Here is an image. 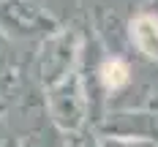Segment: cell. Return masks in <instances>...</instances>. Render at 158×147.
I'll return each mask as SVG.
<instances>
[{
    "instance_id": "3957f363",
    "label": "cell",
    "mask_w": 158,
    "mask_h": 147,
    "mask_svg": "<svg viewBox=\"0 0 158 147\" xmlns=\"http://www.w3.org/2000/svg\"><path fill=\"white\" fill-rule=\"evenodd\" d=\"M57 25L41 0H0V30L11 41L44 38Z\"/></svg>"
},
{
    "instance_id": "52a82bcc",
    "label": "cell",
    "mask_w": 158,
    "mask_h": 147,
    "mask_svg": "<svg viewBox=\"0 0 158 147\" xmlns=\"http://www.w3.org/2000/svg\"><path fill=\"white\" fill-rule=\"evenodd\" d=\"M126 44L142 60L158 65V16L150 11H134L126 22Z\"/></svg>"
},
{
    "instance_id": "ba28073f",
    "label": "cell",
    "mask_w": 158,
    "mask_h": 147,
    "mask_svg": "<svg viewBox=\"0 0 158 147\" xmlns=\"http://www.w3.org/2000/svg\"><path fill=\"white\" fill-rule=\"evenodd\" d=\"M98 147H156V142H153V139H134V136L98 133Z\"/></svg>"
},
{
    "instance_id": "9c48e42d",
    "label": "cell",
    "mask_w": 158,
    "mask_h": 147,
    "mask_svg": "<svg viewBox=\"0 0 158 147\" xmlns=\"http://www.w3.org/2000/svg\"><path fill=\"white\" fill-rule=\"evenodd\" d=\"M63 147H98V133L93 128H82L77 133H65Z\"/></svg>"
},
{
    "instance_id": "7a4b0ae2",
    "label": "cell",
    "mask_w": 158,
    "mask_h": 147,
    "mask_svg": "<svg viewBox=\"0 0 158 147\" xmlns=\"http://www.w3.org/2000/svg\"><path fill=\"white\" fill-rule=\"evenodd\" d=\"M85 49V30L77 25H57L52 33L38 38V49L33 57V76L41 90L52 87L55 82L68 76L74 68H79Z\"/></svg>"
},
{
    "instance_id": "277c9868",
    "label": "cell",
    "mask_w": 158,
    "mask_h": 147,
    "mask_svg": "<svg viewBox=\"0 0 158 147\" xmlns=\"http://www.w3.org/2000/svg\"><path fill=\"white\" fill-rule=\"evenodd\" d=\"M134 82V68L126 55H112L104 52L93 65V84H87L90 104H93V123H95V98H120Z\"/></svg>"
},
{
    "instance_id": "8992f818",
    "label": "cell",
    "mask_w": 158,
    "mask_h": 147,
    "mask_svg": "<svg viewBox=\"0 0 158 147\" xmlns=\"http://www.w3.org/2000/svg\"><path fill=\"white\" fill-rule=\"evenodd\" d=\"M27 90V71L14 52V41L0 30V104L14 106Z\"/></svg>"
},
{
    "instance_id": "30bf717a",
    "label": "cell",
    "mask_w": 158,
    "mask_h": 147,
    "mask_svg": "<svg viewBox=\"0 0 158 147\" xmlns=\"http://www.w3.org/2000/svg\"><path fill=\"white\" fill-rule=\"evenodd\" d=\"M6 139H8V106L0 104V147Z\"/></svg>"
},
{
    "instance_id": "5b68a950",
    "label": "cell",
    "mask_w": 158,
    "mask_h": 147,
    "mask_svg": "<svg viewBox=\"0 0 158 147\" xmlns=\"http://www.w3.org/2000/svg\"><path fill=\"white\" fill-rule=\"evenodd\" d=\"M95 133H112V136H134V139H158V114L147 109H114V112L98 117L93 123Z\"/></svg>"
},
{
    "instance_id": "8fae6325",
    "label": "cell",
    "mask_w": 158,
    "mask_h": 147,
    "mask_svg": "<svg viewBox=\"0 0 158 147\" xmlns=\"http://www.w3.org/2000/svg\"><path fill=\"white\" fill-rule=\"evenodd\" d=\"M144 11H150V14L158 16V0H147V8H144Z\"/></svg>"
},
{
    "instance_id": "7c38bea8",
    "label": "cell",
    "mask_w": 158,
    "mask_h": 147,
    "mask_svg": "<svg viewBox=\"0 0 158 147\" xmlns=\"http://www.w3.org/2000/svg\"><path fill=\"white\" fill-rule=\"evenodd\" d=\"M156 147H158V139H156Z\"/></svg>"
},
{
    "instance_id": "6da1fadb",
    "label": "cell",
    "mask_w": 158,
    "mask_h": 147,
    "mask_svg": "<svg viewBox=\"0 0 158 147\" xmlns=\"http://www.w3.org/2000/svg\"><path fill=\"white\" fill-rule=\"evenodd\" d=\"M44 114L60 136L93 128V104L82 68H74L68 76L44 90Z\"/></svg>"
}]
</instances>
